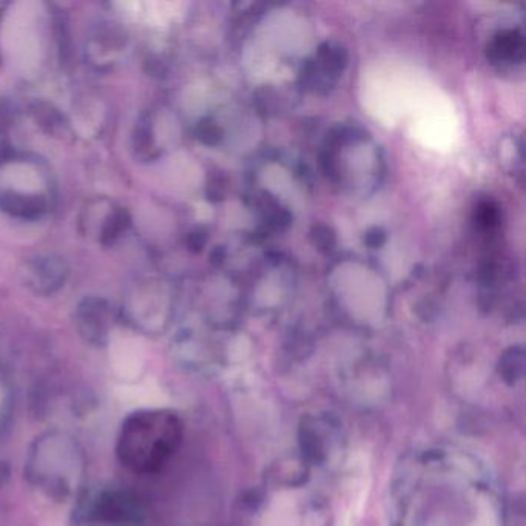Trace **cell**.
Returning a JSON list of instances; mask_svg holds the SVG:
<instances>
[{"label": "cell", "mask_w": 526, "mask_h": 526, "mask_svg": "<svg viewBox=\"0 0 526 526\" xmlns=\"http://www.w3.org/2000/svg\"><path fill=\"white\" fill-rule=\"evenodd\" d=\"M392 496L397 526H508L496 476L463 449L412 452L398 466Z\"/></svg>", "instance_id": "cell-1"}, {"label": "cell", "mask_w": 526, "mask_h": 526, "mask_svg": "<svg viewBox=\"0 0 526 526\" xmlns=\"http://www.w3.org/2000/svg\"><path fill=\"white\" fill-rule=\"evenodd\" d=\"M184 426L175 412L142 409L122 423L118 435L119 460L135 473H158L183 442Z\"/></svg>", "instance_id": "cell-2"}, {"label": "cell", "mask_w": 526, "mask_h": 526, "mask_svg": "<svg viewBox=\"0 0 526 526\" xmlns=\"http://www.w3.org/2000/svg\"><path fill=\"white\" fill-rule=\"evenodd\" d=\"M84 473V451L78 440L67 432H44L28 451L25 476L50 499L65 500L73 496Z\"/></svg>", "instance_id": "cell-3"}, {"label": "cell", "mask_w": 526, "mask_h": 526, "mask_svg": "<svg viewBox=\"0 0 526 526\" xmlns=\"http://www.w3.org/2000/svg\"><path fill=\"white\" fill-rule=\"evenodd\" d=\"M50 175L41 162L27 156L0 161V210L21 218L38 220L50 210Z\"/></svg>", "instance_id": "cell-4"}, {"label": "cell", "mask_w": 526, "mask_h": 526, "mask_svg": "<svg viewBox=\"0 0 526 526\" xmlns=\"http://www.w3.org/2000/svg\"><path fill=\"white\" fill-rule=\"evenodd\" d=\"M71 526H145V517L132 494L107 488L79 503Z\"/></svg>", "instance_id": "cell-5"}, {"label": "cell", "mask_w": 526, "mask_h": 526, "mask_svg": "<svg viewBox=\"0 0 526 526\" xmlns=\"http://www.w3.org/2000/svg\"><path fill=\"white\" fill-rule=\"evenodd\" d=\"M124 311L130 323L142 332H158L166 321L164 290L155 280L138 278L124 301Z\"/></svg>", "instance_id": "cell-6"}, {"label": "cell", "mask_w": 526, "mask_h": 526, "mask_svg": "<svg viewBox=\"0 0 526 526\" xmlns=\"http://www.w3.org/2000/svg\"><path fill=\"white\" fill-rule=\"evenodd\" d=\"M22 275L31 292L48 297L65 286L70 269L64 258L56 255H39L27 261Z\"/></svg>", "instance_id": "cell-7"}, {"label": "cell", "mask_w": 526, "mask_h": 526, "mask_svg": "<svg viewBox=\"0 0 526 526\" xmlns=\"http://www.w3.org/2000/svg\"><path fill=\"white\" fill-rule=\"evenodd\" d=\"M112 309L104 298L87 297L76 307V328L95 346H105L112 331Z\"/></svg>", "instance_id": "cell-8"}, {"label": "cell", "mask_w": 526, "mask_h": 526, "mask_svg": "<svg viewBox=\"0 0 526 526\" xmlns=\"http://www.w3.org/2000/svg\"><path fill=\"white\" fill-rule=\"evenodd\" d=\"M127 47V36L115 24H101L87 39V59L98 68L112 67Z\"/></svg>", "instance_id": "cell-9"}, {"label": "cell", "mask_w": 526, "mask_h": 526, "mask_svg": "<svg viewBox=\"0 0 526 526\" xmlns=\"http://www.w3.org/2000/svg\"><path fill=\"white\" fill-rule=\"evenodd\" d=\"M523 53H525V41L523 34L517 30L502 31L488 47V59L494 64L523 61Z\"/></svg>", "instance_id": "cell-10"}, {"label": "cell", "mask_w": 526, "mask_h": 526, "mask_svg": "<svg viewBox=\"0 0 526 526\" xmlns=\"http://www.w3.org/2000/svg\"><path fill=\"white\" fill-rule=\"evenodd\" d=\"M133 141H135V150L138 152L139 158H155L158 147H156L152 116L144 115L139 119L138 125H136V132L135 136H133Z\"/></svg>", "instance_id": "cell-11"}, {"label": "cell", "mask_w": 526, "mask_h": 526, "mask_svg": "<svg viewBox=\"0 0 526 526\" xmlns=\"http://www.w3.org/2000/svg\"><path fill=\"white\" fill-rule=\"evenodd\" d=\"M311 241L321 253H331L337 246V237H335L334 230L324 224H317L312 227Z\"/></svg>", "instance_id": "cell-12"}, {"label": "cell", "mask_w": 526, "mask_h": 526, "mask_svg": "<svg viewBox=\"0 0 526 526\" xmlns=\"http://www.w3.org/2000/svg\"><path fill=\"white\" fill-rule=\"evenodd\" d=\"M196 135H198L199 141L206 145H216L223 138V129L216 122L207 121L201 122L196 129Z\"/></svg>", "instance_id": "cell-13"}, {"label": "cell", "mask_w": 526, "mask_h": 526, "mask_svg": "<svg viewBox=\"0 0 526 526\" xmlns=\"http://www.w3.org/2000/svg\"><path fill=\"white\" fill-rule=\"evenodd\" d=\"M477 216H479V223L482 224L483 227L496 226L497 221H499V212H497L496 207L491 203H483L482 206L479 207Z\"/></svg>", "instance_id": "cell-14"}, {"label": "cell", "mask_w": 526, "mask_h": 526, "mask_svg": "<svg viewBox=\"0 0 526 526\" xmlns=\"http://www.w3.org/2000/svg\"><path fill=\"white\" fill-rule=\"evenodd\" d=\"M386 241V233L383 232L380 227H372L368 233H366L365 243L368 244L372 249H377V247H382Z\"/></svg>", "instance_id": "cell-15"}, {"label": "cell", "mask_w": 526, "mask_h": 526, "mask_svg": "<svg viewBox=\"0 0 526 526\" xmlns=\"http://www.w3.org/2000/svg\"><path fill=\"white\" fill-rule=\"evenodd\" d=\"M206 235L203 232H192L189 237V247L193 252H199L206 246Z\"/></svg>", "instance_id": "cell-16"}]
</instances>
